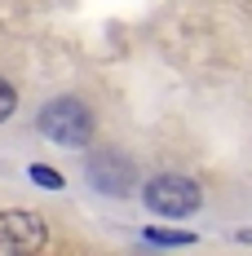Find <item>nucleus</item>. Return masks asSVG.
Returning a JSON list of instances; mask_svg holds the SVG:
<instances>
[{
    "label": "nucleus",
    "mask_w": 252,
    "mask_h": 256,
    "mask_svg": "<svg viewBox=\"0 0 252 256\" xmlns=\"http://www.w3.org/2000/svg\"><path fill=\"white\" fill-rule=\"evenodd\" d=\"M84 177H89V186H93L98 194H111V199L137 190V168H133V159L120 154V150H93L89 164H84Z\"/></svg>",
    "instance_id": "3"
},
{
    "label": "nucleus",
    "mask_w": 252,
    "mask_h": 256,
    "mask_svg": "<svg viewBox=\"0 0 252 256\" xmlns=\"http://www.w3.org/2000/svg\"><path fill=\"white\" fill-rule=\"evenodd\" d=\"M234 238H239V243H248V248H252V226H243V230H234Z\"/></svg>",
    "instance_id": "8"
},
{
    "label": "nucleus",
    "mask_w": 252,
    "mask_h": 256,
    "mask_svg": "<svg viewBox=\"0 0 252 256\" xmlns=\"http://www.w3.org/2000/svg\"><path fill=\"white\" fill-rule=\"evenodd\" d=\"M14 110H18V93H14V84H9V80H0V124H5V120H14Z\"/></svg>",
    "instance_id": "7"
},
{
    "label": "nucleus",
    "mask_w": 252,
    "mask_h": 256,
    "mask_svg": "<svg viewBox=\"0 0 252 256\" xmlns=\"http://www.w3.org/2000/svg\"><path fill=\"white\" fill-rule=\"evenodd\" d=\"M142 238H146V243H164V248H186V243H195L190 230H164V226H146Z\"/></svg>",
    "instance_id": "5"
},
{
    "label": "nucleus",
    "mask_w": 252,
    "mask_h": 256,
    "mask_svg": "<svg viewBox=\"0 0 252 256\" xmlns=\"http://www.w3.org/2000/svg\"><path fill=\"white\" fill-rule=\"evenodd\" d=\"M142 199H146V208H151V212L173 216V221H177V216L199 212L203 190H199L190 177H181V172H159V177H151L146 186H142Z\"/></svg>",
    "instance_id": "2"
},
{
    "label": "nucleus",
    "mask_w": 252,
    "mask_h": 256,
    "mask_svg": "<svg viewBox=\"0 0 252 256\" xmlns=\"http://www.w3.org/2000/svg\"><path fill=\"white\" fill-rule=\"evenodd\" d=\"M0 248L5 252H45L49 248V221L40 212H27V208H14V212H0Z\"/></svg>",
    "instance_id": "4"
},
{
    "label": "nucleus",
    "mask_w": 252,
    "mask_h": 256,
    "mask_svg": "<svg viewBox=\"0 0 252 256\" xmlns=\"http://www.w3.org/2000/svg\"><path fill=\"white\" fill-rule=\"evenodd\" d=\"M27 177L36 181V186H45V190H62V186H67V181H62V172H58V168H49V164H31V168H27Z\"/></svg>",
    "instance_id": "6"
},
{
    "label": "nucleus",
    "mask_w": 252,
    "mask_h": 256,
    "mask_svg": "<svg viewBox=\"0 0 252 256\" xmlns=\"http://www.w3.org/2000/svg\"><path fill=\"white\" fill-rule=\"evenodd\" d=\"M36 128L62 150H84L93 142V110L80 98H53L45 102V110L36 115Z\"/></svg>",
    "instance_id": "1"
}]
</instances>
